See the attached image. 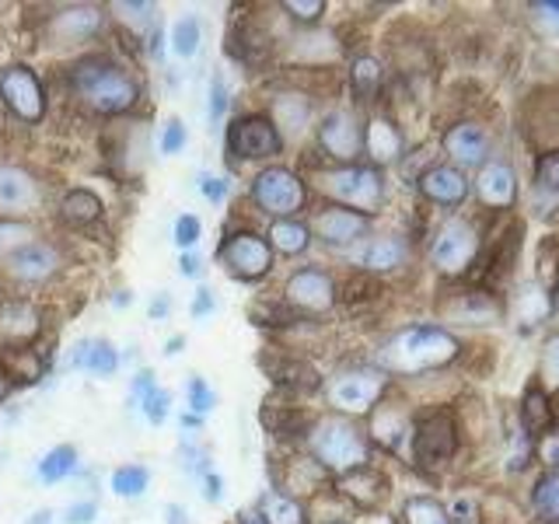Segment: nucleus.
Masks as SVG:
<instances>
[{
    "instance_id": "ddd939ff",
    "label": "nucleus",
    "mask_w": 559,
    "mask_h": 524,
    "mask_svg": "<svg viewBox=\"0 0 559 524\" xmlns=\"http://www.w3.org/2000/svg\"><path fill=\"white\" fill-rule=\"evenodd\" d=\"M4 266L11 276L25 279V284H43V279L60 270V252L46 241H28L4 259Z\"/></svg>"
},
{
    "instance_id": "b1692460",
    "label": "nucleus",
    "mask_w": 559,
    "mask_h": 524,
    "mask_svg": "<svg viewBox=\"0 0 559 524\" xmlns=\"http://www.w3.org/2000/svg\"><path fill=\"white\" fill-rule=\"evenodd\" d=\"M74 367H84L87 374H98V378H109L116 367H119V357L112 343L105 340H95V343H81L78 354H74Z\"/></svg>"
},
{
    "instance_id": "69168bd1",
    "label": "nucleus",
    "mask_w": 559,
    "mask_h": 524,
    "mask_svg": "<svg viewBox=\"0 0 559 524\" xmlns=\"http://www.w3.org/2000/svg\"><path fill=\"white\" fill-rule=\"evenodd\" d=\"M556 294H559V276H556Z\"/></svg>"
},
{
    "instance_id": "37998d69",
    "label": "nucleus",
    "mask_w": 559,
    "mask_h": 524,
    "mask_svg": "<svg viewBox=\"0 0 559 524\" xmlns=\"http://www.w3.org/2000/svg\"><path fill=\"white\" fill-rule=\"evenodd\" d=\"M284 11L297 17V22H319L325 14V4L322 0H284Z\"/></svg>"
},
{
    "instance_id": "39448f33",
    "label": "nucleus",
    "mask_w": 559,
    "mask_h": 524,
    "mask_svg": "<svg viewBox=\"0 0 559 524\" xmlns=\"http://www.w3.org/2000/svg\"><path fill=\"white\" fill-rule=\"evenodd\" d=\"M252 200L273 217H290L305 206V182L297 179L287 168H266L259 171V179L252 186Z\"/></svg>"
},
{
    "instance_id": "6e6d98bb",
    "label": "nucleus",
    "mask_w": 559,
    "mask_h": 524,
    "mask_svg": "<svg viewBox=\"0 0 559 524\" xmlns=\"http://www.w3.org/2000/svg\"><path fill=\"white\" fill-rule=\"evenodd\" d=\"M151 389H157V384L151 381V374H147V371H144V374H140V378L133 381V395H140V398H144V395H147Z\"/></svg>"
},
{
    "instance_id": "412c9836",
    "label": "nucleus",
    "mask_w": 559,
    "mask_h": 524,
    "mask_svg": "<svg viewBox=\"0 0 559 524\" xmlns=\"http://www.w3.org/2000/svg\"><path fill=\"white\" fill-rule=\"evenodd\" d=\"M364 151L371 154L374 165H392L402 154V133L392 127L389 119H371L364 130Z\"/></svg>"
},
{
    "instance_id": "5701e85b",
    "label": "nucleus",
    "mask_w": 559,
    "mask_h": 524,
    "mask_svg": "<svg viewBox=\"0 0 559 524\" xmlns=\"http://www.w3.org/2000/svg\"><path fill=\"white\" fill-rule=\"evenodd\" d=\"M402 262H406V241H402V238H392V235L367 241V249L360 252V266L378 270V273H384V270H399Z\"/></svg>"
},
{
    "instance_id": "6ab92c4d",
    "label": "nucleus",
    "mask_w": 559,
    "mask_h": 524,
    "mask_svg": "<svg viewBox=\"0 0 559 524\" xmlns=\"http://www.w3.org/2000/svg\"><path fill=\"white\" fill-rule=\"evenodd\" d=\"M444 147L448 154L454 157L459 165H486V154H489V136L483 127H476V122H459V127H451L448 136H444Z\"/></svg>"
},
{
    "instance_id": "a19ab883",
    "label": "nucleus",
    "mask_w": 559,
    "mask_h": 524,
    "mask_svg": "<svg viewBox=\"0 0 559 524\" xmlns=\"http://www.w3.org/2000/svg\"><path fill=\"white\" fill-rule=\"evenodd\" d=\"M214 392H210V384L203 378H189V409L192 416H203L214 409Z\"/></svg>"
},
{
    "instance_id": "a18cd8bd",
    "label": "nucleus",
    "mask_w": 559,
    "mask_h": 524,
    "mask_svg": "<svg viewBox=\"0 0 559 524\" xmlns=\"http://www.w3.org/2000/svg\"><path fill=\"white\" fill-rule=\"evenodd\" d=\"M175 241H179V249H192L200 241V221L192 214H182L175 221Z\"/></svg>"
},
{
    "instance_id": "f03ea898",
    "label": "nucleus",
    "mask_w": 559,
    "mask_h": 524,
    "mask_svg": "<svg viewBox=\"0 0 559 524\" xmlns=\"http://www.w3.org/2000/svg\"><path fill=\"white\" fill-rule=\"evenodd\" d=\"M74 87L87 109L105 112V116L127 112L140 98V87L127 70L116 63H105V60H84L74 70Z\"/></svg>"
},
{
    "instance_id": "58836bf2",
    "label": "nucleus",
    "mask_w": 559,
    "mask_h": 524,
    "mask_svg": "<svg viewBox=\"0 0 559 524\" xmlns=\"http://www.w3.org/2000/svg\"><path fill=\"white\" fill-rule=\"evenodd\" d=\"M32 241V227L17 224V221H0V259H8L11 252H17L22 245Z\"/></svg>"
},
{
    "instance_id": "9d476101",
    "label": "nucleus",
    "mask_w": 559,
    "mask_h": 524,
    "mask_svg": "<svg viewBox=\"0 0 559 524\" xmlns=\"http://www.w3.org/2000/svg\"><path fill=\"white\" fill-rule=\"evenodd\" d=\"M0 98H4L8 109L25 122H39L46 112L43 84L28 67H8L4 74H0Z\"/></svg>"
},
{
    "instance_id": "3c124183",
    "label": "nucleus",
    "mask_w": 559,
    "mask_h": 524,
    "mask_svg": "<svg viewBox=\"0 0 559 524\" xmlns=\"http://www.w3.org/2000/svg\"><path fill=\"white\" fill-rule=\"evenodd\" d=\"M542 458L549 462V472H559V433H549L542 441Z\"/></svg>"
},
{
    "instance_id": "1a4fd4ad",
    "label": "nucleus",
    "mask_w": 559,
    "mask_h": 524,
    "mask_svg": "<svg viewBox=\"0 0 559 524\" xmlns=\"http://www.w3.org/2000/svg\"><path fill=\"white\" fill-rule=\"evenodd\" d=\"M454 448H459V437H454V419L448 413H430L427 419H419L413 433V451L419 465L441 468L444 462H451Z\"/></svg>"
},
{
    "instance_id": "603ef678",
    "label": "nucleus",
    "mask_w": 559,
    "mask_h": 524,
    "mask_svg": "<svg viewBox=\"0 0 559 524\" xmlns=\"http://www.w3.org/2000/svg\"><path fill=\"white\" fill-rule=\"evenodd\" d=\"M203 196L210 203H221L227 196V182L224 179H203Z\"/></svg>"
},
{
    "instance_id": "e433bc0d",
    "label": "nucleus",
    "mask_w": 559,
    "mask_h": 524,
    "mask_svg": "<svg viewBox=\"0 0 559 524\" xmlns=\"http://www.w3.org/2000/svg\"><path fill=\"white\" fill-rule=\"evenodd\" d=\"M406 524H454L451 514L430 497H413L406 503Z\"/></svg>"
},
{
    "instance_id": "4be33fe9",
    "label": "nucleus",
    "mask_w": 559,
    "mask_h": 524,
    "mask_svg": "<svg viewBox=\"0 0 559 524\" xmlns=\"http://www.w3.org/2000/svg\"><path fill=\"white\" fill-rule=\"evenodd\" d=\"M0 336L8 343H28L39 336V311L28 301H8L0 308Z\"/></svg>"
},
{
    "instance_id": "7ed1b4c3",
    "label": "nucleus",
    "mask_w": 559,
    "mask_h": 524,
    "mask_svg": "<svg viewBox=\"0 0 559 524\" xmlns=\"http://www.w3.org/2000/svg\"><path fill=\"white\" fill-rule=\"evenodd\" d=\"M308 444L314 451V458L332 472H343L346 476V472L367 468V441L349 419L329 416L322 424H314Z\"/></svg>"
},
{
    "instance_id": "a878e982",
    "label": "nucleus",
    "mask_w": 559,
    "mask_h": 524,
    "mask_svg": "<svg viewBox=\"0 0 559 524\" xmlns=\"http://www.w3.org/2000/svg\"><path fill=\"white\" fill-rule=\"evenodd\" d=\"M270 245L284 255H301L311 245V231L301 221H276L270 227Z\"/></svg>"
},
{
    "instance_id": "5fc2aeb1",
    "label": "nucleus",
    "mask_w": 559,
    "mask_h": 524,
    "mask_svg": "<svg viewBox=\"0 0 559 524\" xmlns=\"http://www.w3.org/2000/svg\"><path fill=\"white\" fill-rule=\"evenodd\" d=\"M224 483H221V476H214V472H210L206 476V500H221L224 497V489H221Z\"/></svg>"
},
{
    "instance_id": "4468645a",
    "label": "nucleus",
    "mask_w": 559,
    "mask_h": 524,
    "mask_svg": "<svg viewBox=\"0 0 559 524\" xmlns=\"http://www.w3.org/2000/svg\"><path fill=\"white\" fill-rule=\"evenodd\" d=\"M476 196L489 210H511L518 203V175L507 162H486L476 171Z\"/></svg>"
},
{
    "instance_id": "09e8293b",
    "label": "nucleus",
    "mask_w": 559,
    "mask_h": 524,
    "mask_svg": "<svg viewBox=\"0 0 559 524\" xmlns=\"http://www.w3.org/2000/svg\"><path fill=\"white\" fill-rule=\"evenodd\" d=\"M227 109V92H224V81L217 78L214 87H210V119H221Z\"/></svg>"
},
{
    "instance_id": "c756f323",
    "label": "nucleus",
    "mask_w": 559,
    "mask_h": 524,
    "mask_svg": "<svg viewBox=\"0 0 559 524\" xmlns=\"http://www.w3.org/2000/svg\"><path fill=\"white\" fill-rule=\"evenodd\" d=\"M371 486H384L374 472H367V468H357V472H346L343 476V489L349 497H354L357 503H364V507H374L378 500H381V493L384 489H371Z\"/></svg>"
},
{
    "instance_id": "f257e3e1",
    "label": "nucleus",
    "mask_w": 559,
    "mask_h": 524,
    "mask_svg": "<svg viewBox=\"0 0 559 524\" xmlns=\"http://www.w3.org/2000/svg\"><path fill=\"white\" fill-rule=\"evenodd\" d=\"M459 354L462 346L448 329L413 325L402 329L399 336H392L381 346L378 364L381 371L392 374H424V371H437V367H448L451 360H459Z\"/></svg>"
},
{
    "instance_id": "72a5a7b5",
    "label": "nucleus",
    "mask_w": 559,
    "mask_h": 524,
    "mask_svg": "<svg viewBox=\"0 0 559 524\" xmlns=\"http://www.w3.org/2000/svg\"><path fill=\"white\" fill-rule=\"evenodd\" d=\"M549 311H552V301H549V294L542 290L538 284L521 290V297H518V314H521V322L538 325L542 319H549Z\"/></svg>"
},
{
    "instance_id": "2f4dec72",
    "label": "nucleus",
    "mask_w": 559,
    "mask_h": 524,
    "mask_svg": "<svg viewBox=\"0 0 559 524\" xmlns=\"http://www.w3.org/2000/svg\"><path fill=\"white\" fill-rule=\"evenodd\" d=\"M78 465V451L70 448V444H60V448H52L46 458L39 462V479L46 483H60L63 476H70Z\"/></svg>"
},
{
    "instance_id": "79ce46f5",
    "label": "nucleus",
    "mask_w": 559,
    "mask_h": 524,
    "mask_svg": "<svg viewBox=\"0 0 559 524\" xmlns=\"http://www.w3.org/2000/svg\"><path fill=\"white\" fill-rule=\"evenodd\" d=\"M535 175H538V182L559 192V151H549V154H542L538 157V165H535Z\"/></svg>"
},
{
    "instance_id": "f3484780",
    "label": "nucleus",
    "mask_w": 559,
    "mask_h": 524,
    "mask_svg": "<svg viewBox=\"0 0 559 524\" xmlns=\"http://www.w3.org/2000/svg\"><path fill=\"white\" fill-rule=\"evenodd\" d=\"M314 235L329 245H354L367 235V217L346 206H329L314 217Z\"/></svg>"
},
{
    "instance_id": "ea45409f",
    "label": "nucleus",
    "mask_w": 559,
    "mask_h": 524,
    "mask_svg": "<svg viewBox=\"0 0 559 524\" xmlns=\"http://www.w3.org/2000/svg\"><path fill=\"white\" fill-rule=\"evenodd\" d=\"M402 433H406V424H402L399 413H381L374 419V437L384 444V448H399Z\"/></svg>"
},
{
    "instance_id": "a211bd4d",
    "label": "nucleus",
    "mask_w": 559,
    "mask_h": 524,
    "mask_svg": "<svg viewBox=\"0 0 559 524\" xmlns=\"http://www.w3.org/2000/svg\"><path fill=\"white\" fill-rule=\"evenodd\" d=\"M39 203V182L25 168L0 165V210L8 214H28Z\"/></svg>"
},
{
    "instance_id": "bf43d9fd",
    "label": "nucleus",
    "mask_w": 559,
    "mask_h": 524,
    "mask_svg": "<svg viewBox=\"0 0 559 524\" xmlns=\"http://www.w3.org/2000/svg\"><path fill=\"white\" fill-rule=\"evenodd\" d=\"M168 524H189V521H186V511H182L179 503H171V507H168Z\"/></svg>"
},
{
    "instance_id": "13d9d810",
    "label": "nucleus",
    "mask_w": 559,
    "mask_h": 524,
    "mask_svg": "<svg viewBox=\"0 0 559 524\" xmlns=\"http://www.w3.org/2000/svg\"><path fill=\"white\" fill-rule=\"evenodd\" d=\"M165 314H168V297L162 294V297H157V301L151 305V319H165Z\"/></svg>"
},
{
    "instance_id": "c85d7f7f",
    "label": "nucleus",
    "mask_w": 559,
    "mask_h": 524,
    "mask_svg": "<svg viewBox=\"0 0 559 524\" xmlns=\"http://www.w3.org/2000/svg\"><path fill=\"white\" fill-rule=\"evenodd\" d=\"M259 517L266 524H305L301 503L290 500V497H280V493L262 497V514Z\"/></svg>"
},
{
    "instance_id": "864d4df0",
    "label": "nucleus",
    "mask_w": 559,
    "mask_h": 524,
    "mask_svg": "<svg viewBox=\"0 0 559 524\" xmlns=\"http://www.w3.org/2000/svg\"><path fill=\"white\" fill-rule=\"evenodd\" d=\"M210 308H214V294H210V290H200V294H197V305H192V314L200 319V314H206Z\"/></svg>"
},
{
    "instance_id": "dca6fc26",
    "label": "nucleus",
    "mask_w": 559,
    "mask_h": 524,
    "mask_svg": "<svg viewBox=\"0 0 559 524\" xmlns=\"http://www.w3.org/2000/svg\"><path fill=\"white\" fill-rule=\"evenodd\" d=\"M419 192L437 206H459L468 196V179L454 165H433L419 175Z\"/></svg>"
},
{
    "instance_id": "bb28decb",
    "label": "nucleus",
    "mask_w": 559,
    "mask_h": 524,
    "mask_svg": "<svg viewBox=\"0 0 559 524\" xmlns=\"http://www.w3.org/2000/svg\"><path fill=\"white\" fill-rule=\"evenodd\" d=\"M528 25L542 43L559 49V0H535V4H528Z\"/></svg>"
},
{
    "instance_id": "473e14b6",
    "label": "nucleus",
    "mask_w": 559,
    "mask_h": 524,
    "mask_svg": "<svg viewBox=\"0 0 559 524\" xmlns=\"http://www.w3.org/2000/svg\"><path fill=\"white\" fill-rule=\"evenodd\" d=\"M349 81H354V92H357L364 102H371V98L378 95V87H381V63L371 60V57L354 60V70H349Z\"/></svg>"
},
{
    "instance_id": "cd10ccee",
    "label": "nucleus",
    "mask_w": 559,
    "mask_h": 524,
    "mask_svg": "<svg viewBox=\"0 0 559 524\" xmlns=\"http://www.w3.org/2000/svg\"><path fill=\"white\" fill-rule=\"evenodd\" d=\"M63 217L70 224H92L102 217V200L95 196V192H87V189H74L70 196L63 200Z\"/></svg>"
},
{
    "instance_id": "e2e57ef3",
    "label": "nucleus",
    "mask_w": 559,
    "mask_h": 524,
    "mask_svg": "<svg viewBox=\"0 0 559 524\" xmlns=\"http://www.w3.org/2000/svg\"><path fill=\"white\" fill-rule=\"evenodd\" d=\"M241 524H266L259 514H249V517H241Z\"/></svg>"
},
{
    "instance_id": "7c9ffc66",
    "label": "nucleus",
    "mask_w": 559,
    "mask_h": 524,
    "mask_svg": "<svg viewBox=\"0 0 559 524\" xmlns=\"http://www.w3.org/2000/svg\"><path fill=\"white\" fill-rule=\"evenodd\" d=\"M532 503L546 521H559V472H546V476L535 483Z\"/></svg>"
},
{
    "instance_id": "423d86ee",
    "label": "nucleus",
    "mask_w": 559,
    "mask_h": 524,
    "mask_svg": "<svg viewBox=\"0 0 559 524\" xmlns=\"http://www.w3.org/2000/svg\"><path fill=\"white\" fill-rule=\"evenodd\" d=\"M280 147H284V140H280L276 122L266 116H241L227 130V151L241 162H262V157L280 154Z\"/></svg>"
},
{
    "instance_id": "49530a36",
    "label": "nucleus",
    "mask_w": 559,
    "mask_h": 524,
    "mask_svg": "<svg viewBox=\"0 0 559 524\" xmlns=\"http://www.w3.org/2000/svg\"><path fill=\"white\" fill-rule=\"evenodd\" d=\"M186 147V127L179 119H171L162 133V154H179Z\"/></svg>"
},
{
    "instance_id": "c03bdc74",
    "label": "nucleus",
    "mask_w": 559,
    "mask_h": 524,
    "mask_svg": "<svg viewBox=\"0 0 559 524\" xmlns=\"http://www.w3.org/2000/svg\"><path fill=\"white\" fill-rule=\"evenodd\" d=\"M168 392H162V389H151L147 395H144V413H147V419L151 424H165L168 419Z\"/></svg>"
},
{
    "instance_id": "aec40b11",
    "label": "nucleus",
    "mask_w": 559,
    "mask_h": 524,
    "mask_svg": "<svg viewBox=\"0 0 559 524\" xmlns=\"http://www.w3.org/2000/svg\"><path fill=\"white\" fill-rule=\"evenodd\" d=\"M102 25H105L102 11L81 4V8H67L52 17V35H57L60 43H84V39H92V35H98Z\"/></svg>"
},
{
    "instance_id": "4c0bfd02",
    "label": "nucleus",
    "mask_w": 559,
    "mask_h": 524,
    "mask_svg": "<svg viewBox=\"0 0 559 524\" xmlns=\"http://www.w3.org/2000/svg\"><path fill=\"white\" fill-rule=\"evenodd\" d=\"M171 49L179 52V57H197L200 49V22L197 17H182V22H175L171 28Z\"/></svg>"
},
{
    "instance_id": "052dcab7",
    "label": "nucleus",
    "mask_w": 559,
    "mask_h": 524,
    "mask_svg": "<svg viewBox=\"0 0 559 524\" xmlns=\"http://www.w3.org/2000/svg\"><path fill=\"white\" fill-rule=\"evenodd\" d=\"M179 349H182V336H175V340L168 343V349H165V354H168V357H175V354H179Z\"/></svg>"
},
{
    "instance_id": "9b49d317",
    "label": "nucleus",
    "mask_w": 559,
    "mask_h": 524,
    "mask_svg": "<svg viewBox=\"0 0 559 524\" xmlns=\"http://www.w3.org/2000/svg\"><path fill=\"white\" fill-rule=\"evenodd\" d=\"M221 262L241 279H259L273 270V252L259 235H231L221 245Z\"/></svg>"
},
{
    "instance_id": "20e7f679",
    "label": "nucleus",
    "mask_w": 559,
    "mask_h": 524,
    "mask_svg": "<svg viewBox=\"0 0 559 524\" xmlns=\"http://www.w3.org/2000/svg\"><path fill=\"white\" fill-rule=\"evenodd\" d=\"M319 186L329 192L332 200L346 210H357V214H374L384 200V182L381 171L374 165H346L336 171H325Z\"/></svg>"
},
{
    "instance_id": "0eeeda50",
    "label": "nucleus",
    "mask_w": 559,
    "mask_h": 524,
    "mask_svg": "<svg viewBox=\"0 0 559 524\" xmlns=\"http://www.w3.org/2000/svg\"><path fill=\"white\" fill-rule=\"evenodd\" d=\"M381 392H384V374L371 371V367H357V371H343L336 381H332L329 398L336 409L357 416V413H371Z\"/></svg>"
},
{
    "instance_id": "c9c22d12",
    "label": "nucleus",
    "mask_w": 559,
    "mask_h": 524,
    "mask_svg": "<svg viewBox=\"0 0 559 524\" xmlns=\"http://www.w3.org/2000/svg\"><path fill=\"white\" fill-rule=\"evenodd\" d=\"M112 11H119V17L127 22L136 35H154L162 32L157 28V11L151 4H112Z\"/></svg>"
},
{
    "instance_id": "680f3d73",
    "label": "nucleus",
    "mask_w": 559,
    "mask_h": 524,
    "mask_svg": "<svg viewBox=\"0 0 559 524\" xmlns=\"http://www.w3.org/2000/svg\"><path fill=\"white\" fill-rule=\"evenodd\" d=\"M49 517H52L49 511H39V514H35V517H32L28 524H49Z\"/></svg>"
},
{
    "instance_id": "f8f14e48",
    "label": "nucleus",
    "mask_w": 559,
    "mask_h": 524,
    "mask_svg": "<svg viewBox=\"0 0 559 524\" xmlns=\"http://www.w3.org/2000/svg\"><path fill=\"white\" fill-rule=\"evenodd\" d=\"M319 140H322V147L325 154H332L336 162H354V157L364 151V133L357 127V119L354 112H329L322 119V127H319Z\"/></svg>"
},
{
    "instance_id": "0e129e2a",
    "label": "nucleus",
    "mask_w": 559,
    "mask_h": 524,
    "mask_svg": "<svg viewBox=\"0 0 559 524\" xmlns=\"http://www.w3.org/2000/svg\"><path fill=\"white\" fill-rule=\"evenodd\" d=\"M4 392H8V384H4V381H0V398H4Z\"/></svg>"
},
{
    "instance_id": "4d7b16f0",
    "label": "nucleus",
    "mask_w": 559,
    "mask_h": 524,
    "mask_svg": "<svg viewBox=\"0 0 559 524\" xmlns=\"http://www.w3.org/2000/svg\"><path fill=\"white\" fill-rule=\"evenodd\" d=\"M179 270H182V276H200V262H197V255H182V259H179Z\"/></svg>"
},
{
    "instance_id": "2eb2a0df",
    "label": "nucleus",
    "mask_w": 559,
    "mask_h": 524,
    "mask_svg": "<svg viewBox=\"0 0 559 524\" xmlns=\"http://www.w3.org/2000/svg\"><path fill=\"white\" fill-rule=\"evenodd\" d=\"M287 301L305 311H329L336 305V284L322 270H301L287 279Z\"/></svg>"
},
{
    "instance_id": "6e6552de",
    "label": "nucleus",
    "mask_w": 559,
    "mask_h": 524,
    "mask_svg": "<svg viewBox=\"0 0 559 524\" xmlns=\"http://www.w3.org/2000/svg\"><path fill=\"white\" fill-rule=\"evenodd\" d=\"M476 252H479V235L472 231L465 221H448L433 238L430 259H433V266L441 273L454 276V273H462L472 259H476Z\"/></svg>"
},
{
    "instance_id": "de8ad7c7",
    "label": "nucleus",
    "mask_w": 559,
    "mask_h": 524,
    "mask_svg": "<svg viewBox=\"0 0 559 524\" xmlns=\"http://www.w3.org/2000/svg\"><path fill=\"white\" fill-rule=\"evenodd\" d=\"M542 374H546L549 381H559V336L549 340L546 346V360H542Z\"/></svg>"
},
{
    "instance_id": "393cba45",
    "label": "nucleus",
    "mask_w": 559,
    "mask_h": 524,
    "mask_svg": "<svg viewBox=\"0 0 559 524\" xmlns=\"http://www.w3.org/2000/svg\"><path fill=\"white\" fill-rule=\"evenodd\" d=\"M521 424H524V433H542L552 424V406H549V395H546L542 384H532V389L524 392Z\"/></svg>"
},
{
    "instance_id": "8fccbe9b",
    "label": "nucleus",
    "mask_w": 559,
    "mask_h": 524,
    "mask_svg": "<svg viewBox=\"0 0 559 524\" xmlns=\"http://www.w3.org/2000/svg\"><path fill=\"white\" fill-rule=\"evenodd\" d=\"M95 521V503H74L67 511V524H92Z\"/></svg>"
},
{
    "instance_id": "f704fd0d",
    "label": "nucleus",
    "mask_w": 559,
    "mask_h": 524,
    "mask_svg": "<svg viewBox=\"0 0 559 524\" xmlns=\"http://www.w3.org/2000/svg\"><path fill=\"white\" fill-rule=\"evenodd\" d=\"M147 483H151V472L144 465H122L112 476V493L116 497H144Z\"/></svg>"
}]
</instances>
